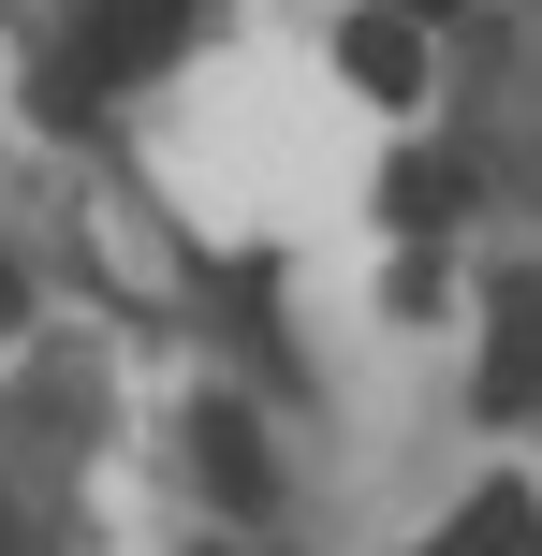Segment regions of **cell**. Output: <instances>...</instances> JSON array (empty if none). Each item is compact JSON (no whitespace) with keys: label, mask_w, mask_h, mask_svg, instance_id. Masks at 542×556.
<instances>
[{"label":"cell","mask_w":542,"mask_h":556,"mask_svg":"<svg viewBox=\"0 0 542 556\" xmlns=\"http://www.w3.org/2000/svg\"><path fill=\"white\" fill-rule=\"evenodd\" d=\"M0 556H15V513H0Z\"/></svg>","instance_id":"obj_10"},{"label":"cell","mask_w":542,"mask_h":556,"mask_svg":"<svg viewBox=\"0 0 542 556\" xmlns=\"http://www.w3.org/2000/svg\"><path fill=\"white\" fill-rule=\"evenodd\" d=\"M0 323H15V264H0Z\"/></svg>","instance_id":"obj_8"},{"label":"cell","mask_w":542,"mask_h":556,"mask_svg":"<svg viewBox=\"0 0 542 556\" xmlns=\"http://www.w3.org/2000/svg\"><path fill=\"white\" fill-rule=\"evenodd\" d=\"M191 469H205V498H220V513H264V498H279V469H264V425H250V410H191Z\"/></svg>","instance_id":"obj_4"},{"label":"cell","mask_w":542,"mask_h":556,"mask_svg":"<svg viewBox=\"0 0 542 556\" xmlns=\"http://www.w3.org/2000/svg\"><path fill=\"white\" fill-rule=\"evenodd\" d=\"M484 410H499V425H528V410H542V278H528V264L499 278V352H484Z\"/></svg>","instance_id":"obj_2"},{"label":"cell","mask_w":542,"mask_h":556,"mask_svg":"<svg viewBox=\"0 0 542 556\" xmlns=\"http://www.w3.org/2000/svg\"><path fill=\"white\" fill-rule=\"evenodd\" d=\"M338 74L367 88V103H426V15H396V0L352 15V29H338Z\"/></svg>","instance_id":"obj_3"},{"label":"cell","mask_w":542,"mask_h":556,"mask_svg":"<svg viewBox=\"0 0 542 556\" xmlns=\"http://www.w3.org/2000/svg\"><path fill=\"white\" fill-rule=\"evenodd\" d=\"M191 29H205V0H88V74H103V88L117 74H162Z\"/></svg>","instance_id":"obj_1"},{"label":"cell","mask_w":542,"mask_h":556,"mask_svg":"<svg viewBox=\"0 0 542 556\" xmlns=\"http://www.w3.org/2000/svg\"><path fill=\"white\" fill-rule=\"evenodd\" d=\"M455 205H469V176H455V162H426V147H411V162L381 176V220H396V235H440Z\"/></svg>","instance_id":"obj_6"},{"label":"cell","mask_w":542,"mask_h":556,"mask_svg":"<svg viewBox=\"0 0 542 556\" xmlns=\"http://www.w3.org/2000/svg\"><path fill=\"white\" fill-rule=\"evenodd\" d=\"M88 88H103L88 59H45V74H29V117H45V132H74V117H88Z\"/></svg>","instance_id":"obj_7"},{"label":"cell","mask_w":542,"mask_h":556,"mask_svg":"<svg viewBox=\"0 0 542 556\" xmlns=\"http://www.w3.org/2000/svg\"><path fill=\"white\" fill-rule=\"evenodd\" d=\"M396 15H455V0H396Z\"/></svg>","instance_id":"obj_9"},{"label":"cell","mask_w":542,"mask_h":556,"mask_svg":"<svg viewBox=\"0 0 542 556\" xmlns=\"http://www.w3.org/2000/svg\"><path fill=\"white\" fill-rule=\"evenodd\" d=\"M426 556H542V498H528V483H484V498H469Z\"/></svg>","instance_id":"obj_5"}]
</instances>
